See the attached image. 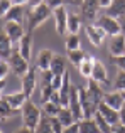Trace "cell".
Here are the masks:
<instances>
[{
  "mask_svg": "<svg viewBox=\"0 0 125 133\" xmlns=\"http://www.w3.org/2000/svg\"><path fill=\"white\" fill-rule=\"evenodd\" d=\"M51 15H53V9H51L46 2H42L37 7H32L30 12L27 14V27H29V32H32L41 24H44Z\"/></svg>",
  "mask_w": 125,
  "mask_h": 133,
  "instance_id": "1",
  "label": "cell"
},
{
  "mask_svg": "<svg viewBox=\"0 0 125 133\" xmlns=\"http://www.w3.org/2000/svg\"><path fill=\"white\" fill-rule=\"evenodd\" d=\"M20 111H22V123H24V127L30 128V130H36L37 125H39V121H41V118H42V110L37 108V104L29 99L26 104H24V108Z\"/></svg>",
  "mask_w": 125,
  "mask_h": 133,
  "instance_id": "2",
  "label": "cell"
},
{
  "mask_svg": "<svg viewBox=\"0 0 125 133\" xmlns=\"http://www.w3.org/2000/svg\"><path fill=\"white\" fill-rule=\"evenodd\" d=\"M7 62H9V66H10V71H14V74L20 76V78H22V76L30 69L29 61H27V59L19 52V49H15V51L12 52V56L7 59Z\"/></svg>",
  "mask_w": 125,
  "mask_h": 133,
  "instance_id": "3",
  "label": "cell"
},
{
  "mask_svg": "<svg viewBox=\"0 0 125 133\" xmlns=\"http://www.w3.org/2000/svg\"><path fill=\"white\" fill-rule=\"evenodd\" d=\"M100 27H102L103 30L107 32V36L112 37V36H117V34H122V25H120V20L118 19H113V17L110 15H100L98 19H96V22Z\"/></svg>",
  "mask_w": 125,
  "mask_h": 133,
  "instance_id": "4",
  "label": "cell"
},
{
  "mask_svg": "<svg viewBox=\"0 0 125 133\" xmlns=\"http://www.w3.org/2000/svg\"><path fill=\"white\" fill-rule=\"evenodd\" d=\"M86 93H88V99H90V103H91V106L98 111L100 103H102L103 98H105V93H103L100 83L93 81V79H88V84H86Z\"/></svg>",
  "mask_w": 125,
  "mask_h": 133,
  "instance_id": "5",
  "label": "cell"
},
{
  "mask_svg": "<svg viewBox=\"0 0 125 133\" xmlns=\"http://www.w3.org/2000/svg\"><path fill=\"white\" fill-rule=\"evenodd\" d=\"M53 17H54V24H56L58 34L63 36V37H66L68 36V17H69L66 7L61 5V7H58V9H54L53 10Z\"/></svg>",
  "mask_w": 125,
  "mask_h": 133,
  "instance_id": "6",
  "label": "cell"
},
{
  "mask_svg": "<svg viewBox=\"0 0 125 133\" xmlns=\"http://www.w3.org/2000/svg\"><path fill=\"white\" fill-rule=\"evenodd\" d=\"M79 9H81V14H83V17H85V20H88V22H96V19L100 17L98 10L102 9V5H100V0H83Z\"/></svg>",
  "mask_w": 125,
  "mask_h": 133,
  "instance_id": "7",
  "label": "cell"
},
{
  "mask_svg": "<svg viewBox=\"0 0 125 133\" xmlns=\"http://www.w3.org/2000/svg\"><path fill=\"white\" fill-rule=\"evenodd\" d=\"M37 71L39 69L36 66H30V69L22 76V91L27 94V96H32L34 89H36V84H37Z\"/></svg>",
  "mask_w": 125,
  "mask_h": 133,
  "instance_id": "8",
  "label": "cell"
},
{
  "mask_svg": "<svg viewBox=\"0 0 125 133\" xmlns=\"http://www.w3.org/2000/svg\"><path fill=\"white\" fill-rule=\"evenodd\" d=\"M86 37H88V41L95 45V47H100V45L103 44V41H105V37H107V32L98 24L93 22V24H90V25H86Z\"/></svg>",
  "mask_w": 125,
  "mask_h": 133,
  "instance_id": "9",
  "label": "cell"
},
{
  "mask_svg": "<svg viewBox=\"0 0 125 133\" xmlns=\"http://www.w3.org/2000/svg\"><path fill=\"white\" fill-rule=\"evenodd\" d=\"M2 30L10 37V41H12L14 44H19L20 39L26 36V29H24V25L19 24V22H5V25H3Z\"/></svg>",
  "mask_w": 125,
  "mask_h": 133,
  "instance_id": "10",
  "label": "cell"
},
{
  "mask_svg": "<svg viewBox=\"0 0 125 133\" xmlns=\"http://www.w3.org/2000/svg\"><path fill=\"white\" fill-rule=\"evenodd\" d=\"M68 108L73 111L76 121H81L83 118H85V111H83L81 101H79L78 88H74V86H71V96H69V104H68Z\"/></svg>",
  "mask_w": 125,
  "mask_h": 133,
  "instance_id": "11",
  "label": "cell"
},
{
  "mask_svg": "<svg viewBox=\"0 0 125 133\" xmlns=\"http://www.w3.org/2000/svg\"><path fill=\"white\" fill-rule=\"evenodd\" d=\"M108 51H110V56H123L125 54V36L123 34H117V36L110 37Z\"/></svg>",
  "mask_w": 125,
  "mask_h": 133,
  "instance_id": "12",
  "label": "cell"
},
{
  "mask_svg": "<svg viewBox=\"0 0 125 133\" xmlns=\"http://www.w3.org/2000/svg\"><path fill=\"white\" fill-rule=\"evenodd\" d=\"M103 101H105L108 106H112L113 110H117V111H120L125 106L123 93H122V91H117V89H113L112 93H107L105 98H103Z\"/></svg>",
  "mask_w": 125,
  "mask_h": 133,
  "instance_id": "13",
  "label": "cell"
},
{
  "mask_svg": "<svg viewBox=\"0 0 125 133\" xmlns=\"http://www.w3.org/2000/svg\"><path fill=\"white\" fill-rule=\"evenodd\" d=\"M3 98H5L7 101L10 103V106L14 108L15 111H19V110H22L24 108V104L27 103V101L30 99L29 96H27L24 91H19V93H10V94H2Z\"/></svg>",
  "mask_w": 125,
  "mask_h": 133,
  "instance_id": "14",
  "label": "cell"
},
{
  "mask_svg": "<svg viewBox=\"0 0 125 133\" xmlns=\"http://www.w3.org/2000/svg\"><path fill=\"white\" fill-rule=\"evenodd\" d=\"M53 59H54V52L51 51V49H42V51L37 54L36 64H34V66H36L39 71H47V69L51 68Z\"/></svg>",
  "mask_w": 125,
  "mask_h": 133,
  "instance_id": "15",
  "label": "cell"
},
{
  "mask_svg": "<svg viewBox=\"0 0 125 133\" xmlns=\"http://www.w3.org/2000/svg\"><path fill=\"white\" fill-rule=\"evenodd\" d=\"M98 113L102 115V116L105 118V120L108 121L110 125H115V123H118V121H120V111L113 110V108H112V106H108L105 101H102V103H100V106H98Z\"/></svg>",
  "mask_w": 125,
  "mask_h": 133,
  "instance_id": "16",
  "label": "cell"
},
{
  "mask_svg": "<svg viewBox=\"0 0 125 133\" xmlns=\"http://www.w3.org/2000/svg\"><path fill=\"white\" fill-rule=\"evenodd\" d=\"M32 41H34L32 32H29V30H27L26 36H24L22 39H20V42L17 44V49H19V52L27 59V61H30V57H32Z\"/></svg>",
  "mask_w": 125,
  "mask_h": 133,
  "instance_id": "17",
  "label": "cell"
},
{
  "mask_svg": "<svg viewBox=\"0 0 125 133\" xmlns=\"http://www.w3.org/2000/svg\"><path fill=\"white\" fill-rule=\"evenodd\" d=\"M93 81L100 83V84H107L108 83V72H107V68L103 66L102 61L95 59V64H93V72H91V78Z\"/></svg>",
  "mask_w": 125,
  "mask_h": 133,
  "instance_id": "18",
  "label": "cell"
},
{
  "mask_svg": "<svg viewBox=\"0 0 125 133\" xmlns=\"http://www.w3.org/2000/svg\"><path fill=\"white\" fill-rule=\"evenodd\" d=\"M14 51H15V49H14V42L10 41V37L2 30V34H0V57H2L3 61H7V59L12 56Z\"/></svg>",
  "mask_w": 125,
  "mask_h": 133,
  "instance_id": "19",
  "label": "cell"
},
{
  "mask_svg": "<svg viewBox=\"0 0 125 133\" xmlns=\"http://www.w3.org/2000/svg\"><path fill=\"white\" fill-rule=\"evenodd\" d=\"M24 17H26V9H24V5H14L2 19L5 20V22H19V24H22Z\"/></svg>",
  "mask_w": 125,
  "mask_h": 133,
  "instance_id": "20",
  "label": "cell"
},
{
  "mask_svg": "<svg viewBox=\"0 0 125 133\" xmlns=\"http://www.w3.org/2000/svg\"><path fill=\"white\" fill-rule=\"evenodd\" d=\"M107 15L113 17V19H122V17H125V0H113L112 5L107 9Z\"/></svg>",
  "mask_w": 125,
  "mask_h": 133,
  "instance_id": "21",
  "label": "cell"
},
{
  "mask_svg": "<svg viewBox=\"0 0 125 133\" xmlns=\"http://www.w3.org/2000/svg\"><path fill=\"white\" fill-rule=\"evenodd\" d=\"M49 69H51V72H53L54 76H63L66 71H68L64 57H63V56L54 54V59H53V62H51V68Z\"/></svg>",
  "mask_w": 125,
  "mask_h": 133,
  "instance_id": "22",
  "label": "cell"
},
{
  "mask_svg": "<svg viewBox=\"0 0 125 133\" xmlns=\"http://www.w3.org/2000/svg\"><path fill=\"white\" fill-rule=\"evenodd\" d=\"M78 125H79V133H102L95 118H83L81 121H78Z\"/></svg>",
  "mask_w": 125,
  "mask_h": 133,
  "instance_id": "23",
  "label": "cell"
},
{
  "mask_svg": "<svg viewBox=\"0 0 125 133\" xmlns=\"http://www.w3.org/2000/svg\"><path fill=\"white\" fill-rule=\"evenodd\" d=\"M95 59H96V57H93V56H86V59L81 62V66L78 68L79 74H81L83 78H86V79H90V78H91V72H93V64H95Z\"/></svg>",
  "mask_w": 125,
  "mask_h": 133,
  "instance_id": "24",
  "label": "cell"
},
{
  "mask_svg": "<svg viewBox=\"0 0 125 133\" xmlns=\"http://www.w3.org/2000/svg\"><path fill=\"white\" fill-rule=\"evenodd\" d=\"M58 120L63 123V127H71L73 123H76L74 120V115H73V111L69 110V108H61V111L58 113Z\"/></svg>",
  "mask_w": 125,
  "mask_h": 133,
  "instance_id": "25",
  "label": "cell"
},
{
  "mask_svg": "<svg viewBox=\"0 0 125 133\" xmlns=\"http://www.w3.org/2000/svg\"><path fill=\"white\" fill-rule=\"evenodd\" d=\"M68 52V59L74 68H79L81 62L86 59V52H83L81 49H76V51H66Z\"/></svg>",
  "mask_w": 125,
  "mask_h": 133,
  "instance_id": "26",
  "label": "cell"
},
{
  "mask_svg": "<svg viewBox=\"0 0 125 133\" xmlns=\"http://www.w3.org/2000/svg\"><path fill=\"white\" fill-rule=\"evenodd\" d=\"M14 115H15V110H14L12 106H10V103L5 99V98L2 96V99H0V116H2V121L9 120V118H12Z\"/></svg>",
  "mask_w": 125,
  "mask_h": 133,
  "instance_id": "27",
  "label": "cell"
},
{
  "mask_svg": "<svg viewBox=\"0 0 125 133\" xmlns=\"http://www.w3.org/2000/svg\"><path fill=\"white\" fill-rule=\"evenodd\" d=\"M34 131L36 133H54L53 125H51V116H47V115L42 113V118H41L39 125H37V128Z\"/></svg>",
  "mask_w": 125,
  "mask_h": 133,
  "instance_id": "28",
  "label": "cell"
},
{
  "mask_svg": "<svg viewBox=\"0 0 125 133\" xmlns=\"http://www.w3.org/2000/svg\"><path fill=\"white\" fill-rule=\"evenodd\" d=\"M81 29V19L76 14H69L68 17V34H78Z\"/></svg>",
  "mask_w": 125,
  "mask_h": 133,
  "instance_id": "29",
  "label": "cell"
},
{
  "mask_svg": "<svg viewBox=\"0 0 125 133\" xmlns=\"http://www.w3.org/2000/svg\"><path fill=\"white\" fill-rule=\"evenodd\" d=\"M66 51H76V49H81V41H79L78 34H68L64 41Z\"/></svg>",
  "mask_w": 125,
  "mask_h": 133,
  "instance_id": "30",
  "label": "cell"
},
{
  "mask_svg": "<svg viewBox=\"0 0 125 133\" xmlns=\"http://www.w3.org/2000/svg\"><path fill=\"white\" fill-rule=\"evenodd\" d=\"M61 108L59 104H56V103H53V101H46V103H42V113L44 115H47V116H58V113L61 111Z\"/></svg>",
  "mask_w": 125,
  "mask_h": 133,
  "instance_id": "31",
  "label": "cell"
},
{
  "mask_svg": "<svg viewBox=\"0 0 125 133\" xmlns=\"http://www.w3.org/2000/svg\"><path fill=\"white\" fill-rule=\"evenodd\" d=\"M93 118H95V121H96V125H98V128H100V131H102V133H110V131H112V125H110L108 121H107L105 118L98 113V111L95 113V116H93Z\"/></svg>",
  "mask_w": 125,
  "mask_h": 133,
  "instance_id": "32",
  "label": "cell"
},
{
  "mask_svg": "<svg viewBox=\"0 0 125 133\" xmlns=\"http://www.w3.org/2000/svg\"><path fill=\"white\" fill-rule=\"evenodd\" d=\"M39 72H41V88H42V86H53L54 74L51 72V69H47V71H39Z\"/></svg>",
  "mask_w": 125,
  "mask_h": 133,
  "instance_id": "33",
  "label": "cell"
},
{
  "mask_svg": "<svg viewBox=\"0 0 125 133\" xmlns=\"http://www.w3.org/2000/svg\"><path fill=\"white\" fill-rule=\"evenodd\" d=\"M113 88H115L117 91H125V71H118V72H117Z\"/></svg>",
  "mask_w": 125,
  "mask_h": 133,
  "instance_id": "34",
  "label": "cell"
},
{
  "mask_svg": "<svg viewBox=\"0 0 125 133\" xmlns=\"http://www.w3.org/2000/svg\"><path fill=\"white\" fill-rule=\"evenodd\" d=\"M110 61L115 68H118V71H125V54L123 56H110Z\"/></svg>",
  "mask_w": 125,
  "mask_h": 133,
  "instance_id": "35",
  "label": "cell"
},
{
  "mask_svg": "<svg viewBox=\"0 0 125 133\" xmlns=\"http://www.w3.org/2000/svg\"><path fill=\"white\" fill-rule=\"evenodd\" d=\"M12 7H14V2H12V0H0V14H2V17L9 12Z\"/></svg>",
  "mask_w": 125,
  "mask_h": 133,
  "instance_id": "36",
  "label": "cell"
},
{
  "mask_svg": "<svg viewBox=\"0 0 125 133\" xmlns=\"http://www.w3.org/2000/svg\"><path fill=\"white\" fill-rule=\"evenodd\" d=\"M9 71H10L9 62L2 59V61H0V79H5V78H7V74H9Z\"/></svg>",
  "mask_w": 125,
  "mask_h": 133,
  "instance_id": "37",
  "label": "cell"
},
{
  "mask_svg": "<svg viewBox=\"0 0 125 133\" xmlns=\"http://www.w3.org/2000/svg\"><path fill=\"white\" fill-rule=\"evenodd\" d=\"M44 2H46L53 10L58 9V7H61V5H64V0H44Z\"/></svg>",
  "mask_w": 125,
  "mask_h": 133,
  "instance_id": "38",
  "label": "cell"
},
{
  "mask_svg": "<svg viewBox=\"0 0 125 133\" xmlns=\"http://www.w3.org/2000/svg\"><path fill=\"white\" fill-rule=\"evenodd\" d=\"M110 133H125V125L123 123H115V125H112V131Z\"/></svg>",
  "mask_w": 125,
  "mask_h": 133,
  "instance_id": "39",
  "label": "cell"
},
{
  "mask_svg": "<svg viewBox=\"0 0 125 133\" xmlns=\"http://www.w3.org/2000/svg\"><path fill=\"white\" fill-rule=\"evenodd\" d=\"M63 133H79V125H78V121H76V123H73L71 127H66L64 130H63Z\"/></svg>",
  "mask_w": 125,
  "mask_h": 133,
  "instance_id": "40",
  "label": "cell"
},
{
  "mask_svg": "<svg viewBox=\"0 0 125 133\" xmlns=\"http://www.w3.org/2000/svg\"><path fill=\"white\" fill-rule=\"evenodd\" d=\"M112 2H113V0H100V5H102V9L107 10L110 5H112Z\"/></svg>",
  "mask_w": 125,
  "mask_h": 133,
  "instance_id": "41",
  "label": "cell"
},
{
  "mask_svg": "<svg viewBox=\"0 0 125 133\" xmlns=\"http://www.w3.org/2000/svg\"><path fill=\"white\" fill-rule=\"evenodd\" d=\"M15 133H36L34 130H30V128H27V127H22V128H19Z\"/></svg>",
  "mask_w": 125,
  "mask_h": 133,
  "instance_id": "42",
  "label": "cell"
},
{
  "mask_svg": "<svg viewBox=\"0 0 125 133\" xmlns=\"http://www.w3.org/2000/svg\"><path fill=\"white\" fill-rule=\"evenodd\" d=\"M44 0H29V7L32 9V7H37V5H41Z\"/></svg>",
  "mask_w": 125,
  "mask_h": 133,
  "instance_id": "43",
  "label": "cell"
},
{
  "mask_svg": "<svg viewBox=\"0 0 125 133\" xmlns=\"http://www.w3.org/2000/svg\"><path fill=\"white\" fill-rule=\"evenodd\" d=\"M14 5H29V0H12Z\"/></svg>",
  "mask_w": 125,
  "mask_h": 133,
  "instance_id": "44",
  "label": "cell"
},
{
  "mask_svg": "<svg viewBox=\"0 0 125 133\" xmlns=\"http://www.w3.org/2000/svg\"><path fill=\"white\" fill-rule=\"evenodd\" d=\"M120 123H123L125 125V106L120 110Z\"/></svg>",
  "mask_w": 125,
  "mask_h": 133,
  "instance_id": "45",
  "label": "cell"
},
{
  "mask_svg": "<svg viewBox=\"0 0 125 133\" xmlns=\"http://www.w3.org/2000/svg\"><path fill=\"white\" fill-rule=\"evenodd\" d=\"M120 25H122V34L125 36V17H122V19H120Z\"/></svg>",
  "mask_w": 125,
  "mask_h": 133,
  "instance_id": "46",
  "label": "cell"
},
{
  "mask_svg": "<svg viewBox=\"0 0 125 133\" xmlns=\"http://www.w3.org/2000/svg\"><path fill=\"white\" fill-rule=\"evenodd\" d=\"M81 2H83V0H73V3H74V5H81Z\"/></svg>",
  "mask_w": 125,
  "mask_h": 133,
  "instance_id": "47",
  "label": "cell"
},
{
  "mask_svg": "<svg viewBox=\"0 0 125 133\" xmlns=\"http://www.w3.org/2000/svg\"><path fill=\"white\" fill-rule=\"evenodd\" d=\"M122 93H123V98H125V91H122Z\"/></svg>",
  "mask_w": 125,
  "mask_h": 133,
  "instance_id": "48",
  "label": "cell"
}]
</instances>
